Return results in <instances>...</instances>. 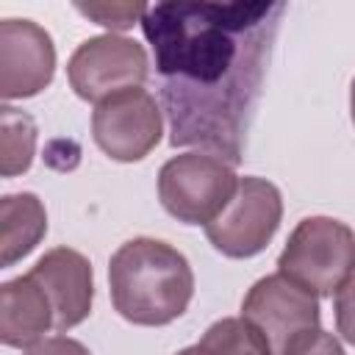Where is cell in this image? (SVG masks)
Masks as SVG:
<instances>
[{"mask_svg":"<svg viewBox=\"0 0 355 355\" xmlns=\"http://www.w3.org/2000/svg\"><path fill=\"white\" fill-rule=\"evenodd\" d=\"M241 316L269 338L275 355H283L300 333L319 327L322 319L319 297L283 272L266 275L250 286L241 302Z\"/></svg>","mask_w":355,"mask_h":355,"instance_id":"8","label":"cell"},{"mask_svg":"<svg viewBox=\"0 0 355 355\" xmlns=\"http://www.w3.org/2000/svg\"><path fill=\"white\" fill-rule=\"evenodd\" d=\"M283 219L280 189L266 178H239L233 200L205 225V236L216 252L227 258H252L269 247Z\"/></svg>","mask_w":355,"mask_h":355,"instance_id":"5","label":"cell"},{"mask_svg":"<svg viewBox=\"0 0 355 355\" xmlns=\"http://www.w3.org/2000/svg\"><path fill=\"white\" fill-rule=\"evenodd\" d=\"M150 61L144 47L122 33H100L75 47L67 64L69 86L80 100L100 103L147 80Z\"/></svg>","mask_w":355,"mask_h":355,"instance_id":"6","label":"cell"},{"mask_svg":"<svg viewBox=\"0 0 355 355\" xmlns=\"http://www.w3.org/2000/svg\"><path fill=\"white\" fill-rule=\"evenodd\" d=\"M164 119L155 97L141 86L100 100L92 111V136L97 147L122 164L141 161L155 150Z\"/></svg>","mask_w":355,"mask_h":355,"instance_id":"7","label":"cell"},{"mask_svg":"<svg viewBox=\"0 0 355 355\" xmlns=\"http://www.w3.org/2000/svg\"><path fill=\"white\" fill-rule=\"evenodd\" d=\"M22 355H92L89 347H83L78 338L69 336H50L36 341L33 347H28Z\"/></svg>","mask_w":355,"mask_h":355,"instance_id":"18","label":"cell"},{"mask_svg":"<svg viewBox=\"0 0 355 355\" xmlns=\"http://www.w3.org/2000/svg\"><path fill=\"white\" fill-rule=\"evenodd\" d=\"M55 44L33 19L0 22V97L6 103L39 94L53 83Z\"/></svg>","mask_w":355,"mask_h":355,"instance_id":"9","label":"cell"},{"mask_svg":"<svg viewBox=\"0 0 355 355\" xmlns=\"http://www.w3.org/2000/svg\"><path fill=\"white\" fill-rule=\"evenodd\" d=\"M236 169L216 153H180L158 172V200L183 225H208L233 200Z\"/></svg>","mask_w":355,"mask_h":355,"instance_id":"4","label":"cell"},{"mask_svg":"<svg viewBox=\"0 0 355 355\" xmlns=\"http://www.w3.org/2000/svg\"><path fill=\"white\" fill-rule=\"evenodd\" d=\"M55 327L53 308L31 275L6 280L0 288V341L6 347L28 349Z\"/></svg>","mask_w":355,"mask_h":355,"instance_id":"11","label":"cell"},{"mask_svg":"<svg viewBox=\"0 0 355 355\" xmlns=\"http://www.w3.org/2000/svg\"><path fill=\"white\" fill-rule=\"evenodd\" d=\"M333 311H336V330L347 344L355 347V275L336 291Z\"/></svg>","mask_w":355,"mask_h":355,"instance_id":"17","label":"cell"},{"mask_svg":"<svg viewBox=\"0 0 355 355\" xmlns=\"http://www.w3.org/2000/svg\"><path fill=\"white\" fill-rule=\"evenodd\" d=\"M283 3H158L141 19L164 75L172 144L239 161L241 116L261 83Z\"/></svg>","mask_w":355,"mask_h":355,"instance_id":"1","label":"cell"},{"mask_svg":"<svg viewBox=\"0 0 355 355\" xmlns=\"http://www.w3.org/2000/svg\"><path fill=\"white\" fill-rule=\"evenodd\" d=\"M28 275L44 291L58 333L78 327L92 313L94 280H92V263L83 252L72 247H53L31 266Z\"/></svg>","mask_w":355,"mask_h":355,"instance_id":"10","label":"cell"},{"mask_svg":"<svg viewBox=\"0 0 355 355\" xmlns=\"http://www.w3.org/2000/svg\"><path fill=\"white\" fill-rule=\"evenodd\" d=\"M36 153V122L11 105L0 108V175L14 178L31 169Z\"/></svg>","mask_w":355,"mask_h":355,"instance_id":"14","label":"cell"},{"mask_svg":"<svg viewBox=\"0 0 355 355\" xmlns=\"http://www.w3.org/2000/svg\"><path fill=\"white\" fill-rule=\"evenodd\" d=\"M47 233V211L31 191L6 194L0 200V263L14 266Z\"/></svg>","mask_w":355,"mask_h":355,"instance_id":"12","label":"cell"},{"mask_svg":"<svg viewBox=\"0 0 355 355\" xmlns=\"http://www.w3.org/2000/svg\"><path fill=\"white\" fill-rule=\"evenodd\" d=\"M111 302L122 319L161 327L186 313L194 297V272L180 250L161 239H130L108 261Z\"/></svg>","mask_w":355,"mask_h":355,"instance_id":"2","label":"cell"},{"mask_svg":"<svg viewBox=\"0 0 355 355\" xmlns=\"http://www.w3.org/2000/svg\"><path fill=\"white\" fill-rule=\"evenodd\" d=\"M283 355H347L341 341L333 336V333H324L322 327H313V330H305L300 333Z\"/></svg>","mask_w":355,"mask_h":355,"instance_id":"16","label":"cell"},{"mask_svg":"<svg viewBox=\"0 0 355 355\" xmlns=\"http://www.w3.org/2000/svg\"><path fill=\"white\" fill-rule=\"evenodd\" d=\"M75 8L94 19L97 25L108 28L111 33L114 31H128L133 28L136 22L144 19V14L150 11L147 3H75Z\"/></svg>","mask_w":355,"mask_h":355,"instance_id":"15","label":"cell"},{"mask_svg":"<svg viewBox=\"0 0 355 355\" xmlns=\"http://www.w3.org/2000/svg\"><path fill=\"white\" fill-rule=\"evenodd\" d=\"M194 347L197 355H275L269 338L244 316L214 322Z\"/></svg>","mask_w":355,"mask_h":355,"instance_id":"13","label":"cell"},{"mask_svg":"<svg viewBox=\"0 0 355 355\" xmlns=\"http://www.w3.org/2000/svg\"><path fill=\"white\" fill-rule=\"evenodd\" d=\"M349 114H352V125H355V78H352V86H349Z\"/></svg>","mask_w":355,"mask_h":355,"instance_id":"19","label":"cell"},{"mask_svg":"<svg viewBox=\"0 0 355 355\" xmlns=\"http://www.w3.org/2000/svg\"><path fill=\"white\" fill-rule=\"evenodd\" d=\"M277 272L316 297H333L355 275V233L333 216H305L288 236Z\"/></svg>","mask_w":355,"mask_h":355,"instance_id":"3","label":"cell"}]
</instances>
